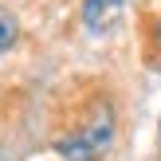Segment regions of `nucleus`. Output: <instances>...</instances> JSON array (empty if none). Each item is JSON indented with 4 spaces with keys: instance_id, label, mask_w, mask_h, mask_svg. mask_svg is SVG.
Returning a JSON list of instances; mask_svg holds the SVG:
<instances>
[{
    "instance_id": "obj_1",
    "label": "nucleus",
    "mask_w": 161,
    "mask_h": 161,
    "mask_svg": "<svg viewBox=\"0 0 161 161\" xmlns=\"http://www.w3.org/2000/svg\"><path fill=\"white\" fill-rule=\"evenodd\" d=\"M55 149H59V157H67V161H102L110 149H114V110H110L106 102L94 106L75 134L59 138Z\"/></svg>"
},
{
    "instance_id": "obj_2",
    "label": "nucleus",
    "mask_w": 161,
    "mask_h": 161,
    "mask_svg": "<svg viewBox=\"0 0 161 161\" xmlns=\"http://www.w3.org/2000/svg\"><path fill=\"white\" fill-rule=\"evenodd\" d=\"M122 4H126V0H83V24H86L91 31H102V28L118 16Z\"/></svg>"
},
{
    "instance_id": "obj_3",
    "label": "nucleus",
    "mask_w": 161,
    "mask_h": 161,
    "mask_svg": "<svg viewBox=\"0 0 161 161\" xmlns=\"http://www.w3.org/2000/svg\"><path fill=\"white\" fill-rule=\"evenodd\" d=\"M16 36H20V24H16V16L8 12L4 4H0V55L16 43Z\"/></svg>"
}]
</instances>
